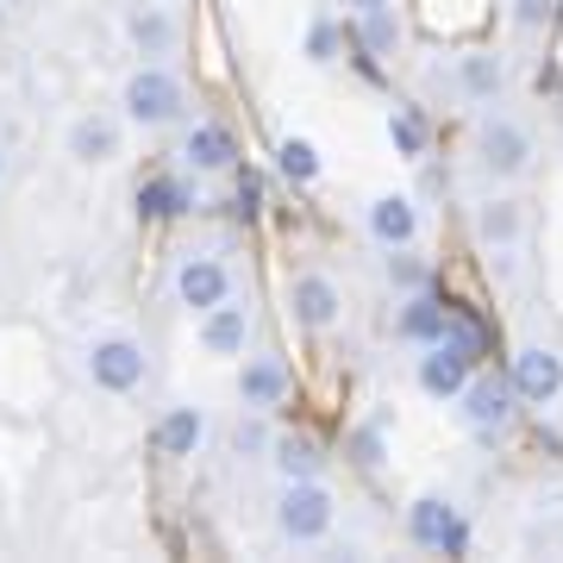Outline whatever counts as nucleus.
I'll return each instance as SVG.
<instances>
[{"label": "nucleus", "instance_id": "nucleus-9", "mask_svg": "<svg viewBox=\"0 0 563 563\" xmlns=\"http://www.w3.org/2000/svg\"><path fill=\"white\" fill-rule=\"evenodd\" d=\"M463 401V420H470V432H501L507 420H514V383H501V376H470V388L457 395Z\"/></svg>", "mask_w": 563, "mask_h": 563}, {"label": "nucleus", "instance_id": "nucleus-15", "mask_svg": "<svg viewBox=\"0 0 563 563\" xmlns=\"http://www.w3.org/2000/svg\"><path fill=\"white\" fill-rule=\"evenodd\" d=\"M239 395L251 413H263V407H276L282 395H288V369H282V357H244L239 369Z\"/></svg>", "mask_w": 563, "mask_h": 563}, {"label": "nucleus", "instance_id": "nucleus-7", "mask_svg": "<svg viewBox=\"0 0 563 563\" xmlns=\"http://www.w3.org/2000/svg\"><path fill=\"white\" fill-rule=\"evenodd\" d=\"M407 539L420 544V551H444V558H457L470 532H463L457 501H444V495H420V501L407 507Z\"/></svg>", "mask_w": 563, "mask_h": 563}, {"label": "nucleus", "instance_id": "nucleus-23", "mask_svg": "<svg viewBox=\"0 0 563 563\" xmlns=\"http://www.w3.org/2000/svg\"><path fill=\"white\" fill-rule=\"evenodd\" d=\"M388 139H395L401 157H420L426 151V120L413 113V107H395V113H388Z\"/></svg>", "mask_w": 563, "mask_h": 563}, {"label": "nucleus", "instance_id": "nucleus-2", "mask_svg": "<svg viewBox=\"0 0 563 563\" xmlns=\"http://www.w3.org/2000/svg\"><path fill=\"white\" fill-rule=\"evenodd\" d=\"M332 514H339V501H332V488H325L320 476H307V483H282L276 532L288 544H320L325 532H332Z\"/></svg>", "mask_w": 563, "mask_h": 563}, {"label": "nucleus", "instance_id": "nucleus-1", "mask_svg": "<svg viewBox=\"0 0 563 563\" xmlns=\"http://www.w3.org/2000/svg\"><path fill=\"white\" fill-rule=\"evenodd\" d=\"M470 369H476V332L470 325H444V339L426 344L420 357V388L432 401H457L463 388H470Z\"/></svg>", "mask_w": 563, "mask_h": 563}, {"label": "nucleus", "instance_id": "nucleus-25", "mask_svg": "<svg viewBox=\"0 0 563 563\" xmlns=\"http://www.w3.org/2000/svg\"><path fill=\"white\" fill-rule=\"evenodd\" d=\"M357 20H363V44H369V51H395V44H401V25H395L388 7H369Z\"/></svg>", "mask_w": 563, "mask_h": 563}, {"label": "nucleus", "instance_id": "nucleus-13", "mask_svg": "<svg viewBox=\"0 0 563 563\" xmlns=\"http://www.w3.org/2000/svg\"><path fill=\"white\" fill-rule=\"evenodd\" d=\"M369 232L388 251H407V244L420 239V213H413L407 195H383V201H369Z\"/></svg>", "mask_w": 563, "mask_h": 563}, {"label": "nucleus", "instance_id": "nucleus-10", "mask_svg": "<svg viewBox=\"0 0 563 563\" xmlns=\"http://www.w3.org/2000/svg\"><path fill=\"white\" fill-rule=\"evenodd\" d=\"M69 157H76L81 169H107V163L120 157V125L107 120V113H81V120L69 125Z\"/></svg>", "mask_w": 563, "mask_h": 563}, {"label": "nucleus", "instance_id": "nucleus-30", "mask_svg": "<svg viewBox=\"0 0 563 563\" xmlns=\"http://www.w3.org/2000/svg\"><path fill=\"white\" fill-rule=\"evenodd\" d=\"M0 176H7V151H0Z\"/></svg>", "mask_w": 563, "mask_h": 563}, {"label": "nucleus", "instance_id": "nucleus-17", "mask_svg": "<svg viewBox=\"0 0 563 563\" xmlns=\"http://www.w3.org/2000/svg\"><path fill=\"white\" fill-rule=\"evenodd\" d=\"M232 157H239V144H232L225 125H195V132L181 139V163H188V169H232Z\"/></svg>", "mask_w": 563, "mask_h": 563}, {"label": "nucleus", "instance_id": "nucleus-8", "mask_svg": "<svg viewBox=\"0 0 563 563\" xmlns=\"http://www.w3.org/2000/svg\"><path fill=\"white\" fill-rule=\"evenodd\" d=\"M507 383H514V395H520L526 407H551L563 395V357L551 351V344H520Z\"/></svg>", "mask_w": 563, "mask_h": 563}, {"label": "nucleus", "instance_id": "nucleus-20", "mask_svg": "<svg viewBox=\"0 0 563 563\" xmlns=\"http://www.w3.org/2000/svg\"><path fill=\"white\" fill-rule=\"evenodd\" d=\"M457 81H463V95H470V101H495V95H501V81H507V69H501L495 51H470V57L457 63Z\"/></svg>", "mask_w": 563, "mask_h": 563}, {"label": "nucleus", "instance_id": "nucleus-5", "mask_svg": "<svg viewBox=\"0 0 563 563\" xmlns=\"http://www.w3.org/2000/svg\"><path fill=\"white\" fill-rule=\"evenodd\" d=\"M476 163H483L488 176H526V163H532V132L520 120H507V113H483L476 125Z\"/></svg>", "mask_w": 563, "mask_h": 563}, {"label": "nucleus", "instance_id": "nucleus-27", "mask_svg": "<svg viewBox=\"0 0 563 563\" xmlns=\"http://www.w3.org/2000/svg\"><path fill=\"white\" fill-rule=\"evenodd\" d=\"M551 13H558V0H514V20L520 25H544Z\"/></svg>", "mask_w": 563, "mask_h": 563}, {"label": "nucleus", "instance_id": "nucleus-16", "mask_svg": "<svg viewBox=\"0 0 563 563\" xmlns=\"http://www.w3.org/2000/svg\"><path fill=\"white\" fill-rule=\"evenodd\" d=\"M288 301H295V320L301 325H313V332H325V325L339 320V288H332V282L325 276H295V295H288Z\"/></svg>", "mask_w": 563, "mask_h": 563}, {"label": "nucleus", "instance_id": "nucleus-12", "mask_svg": "<svg viewBox=\"0 0 563 563\" xmlns=\"http://www.w3.org/2000/svg\"><path fill=\"white\" fill-rule=\"evenodd\" d=\"M244 339H251V307L220 301L213 313H201V344L213 357H244Z\"/></svg>", "mask_w": 563, "mask_h": 563}, {"label": "nucleus", "instance_id": "nucleus-29", "mask_svg": "<svg viewBox=\"0 0 563 563\" xmlns=\"http://www.w3.org/2000/svg\"><path fill=\"white\" fill-rule=\"evenodd\" d=\"M351 7H357V13H369V7H388V0H351Z\"/></svg>", "mask_w": 563, "mask_h": 563}, {"label": "nucleus", "instance_id": "nucleus-4", "mask_svg": "<svg viewBox=\"0 0 563 563\" xmlns=\"http://www.w3.org/2000/svg\"><path fill=\"white\" fill-rule=\"evenodd\" d=\"M144 376H151V357H144L139 339L107 332V339L88 344V383L101 395H132V388H144Z\"/></svg>", "mask_w": 563, "mask_h": 563}, {"label": "nucleus", "instance_id": "nucleus-11", "mask_svg": "<svg viewBox=\"0 0 563 563\" xmlns=\"http://www.w3.org/2000/svg\"><path fill=\"white\" fill-rule=\"evenodd\" d=\"M125 38H132V51L139 57H169V44H176V20H169V7H157V0H139L132 13H125Z\"/></svg>", "mask_w": 563, "mask_h": 563}, {"label": "nucleus", "instance_id": "nucleus-14", "mask_svg": "<svg viewBox=\"0 0 563 563\" xmlns=\"http://www.w3.org/2000/svg\"><path fill=\"white\" fill-rule=\"evenodd\" d=\"M520 232H526V213H520L514 195H488V201L476 207V239H483L488 251H514Z\"/></svg>", "mask_w": 563, "mask_h": 563}, {"label": "nucleus", "instance_id": "nucleus-6", "mask_svg": "<svg viewBox=\"0 0 563 563\" xmlns=\"http://www.w3.org/2000/svg\"><path fill=\"white\" fill-rule=\"evenodd\" d=\"M176 301L188 313H213L220 301H232V269H225L213 251H188L176 263Z\"/></svg>", "mask_w": 563, "mask_h": 563}, {"label": "nucleus", "instance_id": "nucleus-26", "mask_svg": "<svg viewBox=\"0 0 563 563\" xmlns=\"http://www.w3.org/2000/svg\"><path fill=\"white\" fill-rule=\"evenodd\" d=\"M388 276L401 282V288H420V282H426V269H420L413 257H407V251H395V257H388Z\"/></svg>", "mask_w": 563, "mask_h": 563}, {"label": "nucleus", "instance_id": "nucleus-18", "mask_svg": "<svg viewBox=\"0 0 563 563\" xmlns=\"http://www.w3.org/2000/svg\"><path fill=\"white\" fill-rule=\"evenodd\" d=\"M201 439H207V413H201V407H169V413H163L157 444L169 451V457H195Z\"/></svg>", "mask_w": 563, "mask_h": 563}, {"label": "nucleus", "instance_id": "nucleus-22", "mask_svg": "<svg viewBox=\"0 0 563 563\" xmlns=\"http://www.w3.org/2000/svg\"><path fill=\"white\" fill-rule=\"evenodd\" d=\"M276 169L288 181H301V188H307V181H320V151H313L307 139H282L276 144Z\"/></svg>", "mask_w": 563, "mask_h": 563}, {"label": "nucleus", "instance_id": "nucleus-24", "mask_svg": "<svg viewBox=\"0 0 563 563\" xmlns=\"http://www.w3.org/2000/svg\"><path fill=\"white\" fill-rule=\"evenodd\" d=\"M139 207L151 213V220H169V213H181V207H188V195H181V181H144Z\"/></svg>", "mask_w": 563, "mask_h": 563}, {"label": "nucleus", "instance_id": "nucleus-28", "mask_svg": "<svg viewBox=\"0 0 563 563\" xmlns=\"http://www.w3.org/2000/svg\"><path fill=\"white\" fill-rule=\"evenodd\" d=\"M263 444H269V439H263L257 426H239V451H263Z\"/></svg>", "mask_w": 563, "mask_h": 563}, {"label": "nucleus", "instance_id": "nucleus-3", "mask_svg": "<svg viewBox=\"0 0 563 563\" xmlns=\"http://www.w3.org/2000/svg\"><path fill=\"white\" fill-rule=\"evenodd\" d=\"M120 107H125V120L144 125V132H157V125L181 120V81L163 69V63H144V69H132L120 88Z\"/></svg>", "mask_w": 563, "mask_h": 563}, {"label": "nucleus", "instance_id": "nucleus-19", "mask_svg": "<svg viewBox=\"0 0 563 563\" xmlns=\"http://www.w3.org/2000/svg\"><path fill=\"white\" fill-rule=\"evenodd\" d=\"M444 325H451V307L444 301H432V295H413V301L401 307V325H395V332H401L407 344H432V339H444Z\"/></svg>", "mask_w": 563, "mask_h": 563}, {"label": "nucleus", "instance_id": "nucleus-21", "mask_svg": "<svg viewBox=\"0 0 563 563\" xmlns=\"http://www.w3.org/2000/svg\"><path fill=\"white\" fill-rule=\"evenodd\" d=\"M269 451H276V476L282 483H307V476H320V444L313 439H295V432H288V439H276Z\"/></svg>", "mask_w": 563, "mask_h": 563}]
</instances>
